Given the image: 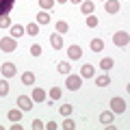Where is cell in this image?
I'll return each instance as SVG.
<instances>
[{"mask_svg": "<svg viewBox=\"0 0 130 130\" xmlns=\"http://www.w3.org/2000/svg\"><path fill=\"white\" fill-rule=\"evenodd\" d=\"M0 50L2 52H15L18 50V39H13L9 35V37H2L0 39Z\"/></svg>", "mask_w": 130, "mask_h": 130, "instance_id": "obj_2", "label": "cell"}, {"mask_svg": "<svg viewBox=\"0 0 130 130\" xmlns=\"http://www.w3.org/2000/svg\"><path fill=\"white\" fill-rule=\"evenodd\" d=\"M113 43H115V46H119V48L128 46V43H130V35H128L126 30H119V32H115V35H113Z\"/></svg>", "mask_w": 130, "mask_h": 130, "instance_id": "obj_3", "label": "cell"}, {"mask_svg": "<svg viewBox=\"0 0 130 130\" xmlns=\"http://www.w3.org/2000/svg\"><path fill=\"white\" fill-rule=\"evenodd\" d=\"M46 128H48V130H56V124H54V121H48Z\"/></svg>", "mask_w": 130, "mask_h": 130, "instance_id": "obj_34", "label": "cell"}, {"mask_svg": "<svg viewBox=\"0 0 130 130\" xmlns=\"http://www.w3.org/2000/svg\"><path fill=\"white\" fill-rule=\"evenodd\" d=\"M41 128H46V124L41 119H32V130H41Z\"/></svg>", "mask_w": 130, "mask_h": 130, "instance_id": "obj_33", "label": "cell"}, {"mask_svg": "<svg viewBox=\"0 0 130 130\" xmlns=\"http://www.w3.org/2000/svg\"><path fill=\"white\" fill-rule=\"evenodd\" d=\"M89 46H91V50H93V52H102V50H104V41H102L100 37L91 39V43H89Z\"/></svg>", "mask_w": 130, "mask_h": 130, "instance_id": "obj_16", "label": "cell"}, {"mask_svg": "<svg viewBox=\"0 0 130 130\" xmlns=\"http://www.w3.org/2000/svg\"><path fill=\"white\" fill-rule=\"evenodd\" d=\"M48 98H50V100H59V98H61V89L59 87H52L50 91H48Z\"/></svg>", "mask_w": 130, "mask_h": 130, "instance_id": "obj_27", "label": "cell"}, {"mask_svg": "<svg viewBox=\"0 0 130 130\" xmlns=\"http://www.w3.org/2000/svg\"><path fill=\"white\" fill-rule=\"evenodd\" d=\"M67 54H70V59H72V61H78L80 56H83V50H80V46H70Z\"/></svg>", "mask_w": 130, "mask_h": 130, "instance_id": "obj_15", "label": "cell"}, {"mask_svg": "<svg viewBox=\"0 0 130 130\" xmlns=\"http://www.w3.org/2000/svg\"><path fill=\"white\" fill-rule=\"evenodd\" d=\"M65 87L70 89V91H78L80 87H83V78L76 74H67V78H65Z\"/></svg>", "mask_w": 130, "mask_h": 130, "instance_id": "obj_1", "label": "cell"}, {"mask_svg": "<svg viewBox=\"0 0 130 130\" xmlns=\"http://www.w3.org/2000/svg\"><path fill=\"white\" fill-rule=\"evenodd\" d=\"M113 117H115V113L113 111H102V115H100V124L102 126H108L113 121Z\"/></svg>", "mask_w": 130, "mask_h": 130, "instance_id": "obj_14", "label": "cell"}, {"mask_svg": "<svg viewBox=\"0 0 130 130\" xmlns=\"http://www.w3.org/2000/svg\"><path fill=\"white\" fill-rule=\"evenodd\" d=\"M63 128H65V130H74V128H76V121H72L70 117H67V119L63 121Z\"/></svg>", "mask_w": 130, "mask_h": 130, "instance_id": "obj_32", "label": "cell"}, {"mask_svg": "<svg viewBox=\"0 0 130 130\" xmlns=\"http://www.w3.org/2000/svg\"><path fill=\"white\" fill-rule=\"evenodd\" d=\"M67 30H70L67 22H65V20H59V22H56V32H59V35H65Z\"/></svg>", "mask_w": 130, "mask_h": 130, "instance_id": "obj_24", "label": "cell"}, {"mask_svg": "<svg viewBox=\"0 0 130 130\" xmlns=\"http://www.w3.org/2000/svg\"><path fill=\"white\" fill-rule=\"evenodd\" d=\"M35 18H37V24H50V13L48 11H39Z\"/></svg>", "mask_w": 130, "mask_h": 130, "instance_id": "obj_18", "label": "cell"}, {"mask_svg": "<svg viewBox=\"0 0 130 130\" xmlns=\"http://www.w3.org/2000/svg\"><path fill=\"white\" fill-rule=\"evenodd\" d=\"M0 74L5 76V78H13V76L18 74V67H15L13 63H2L0 65Z\"/></svg>", "mask_w": 130, "mask_h": 130, "instance_id": "obj_5", "label": "cell"}, {"mask_svg": "<svg viewBox=\"0 0 130 130\" xmlns=\"http://www.w3.org/2000/svg\"><path fill=\"white\" fill-rule=\"evenodd\" d=\"M32 102H37V104H41V102H46V98H48V93L43 91L41 87H32Z\"/></svg>", "mask_w": 130, "mask_h": 130, "instance_id": "obj_6", "label": "cell"}, {"mask_svg": "<svg viewBox=\"0 0 130 130\" xmlns=\"http://www.w3.org/2000/svg\"><path fill=\"white\" fill-rule=\"evenodd\" d=\"M30 54L32 56H39V54H41V46H39V43H32V46H30Z\"/></svg>", "mask_w": 130, "mask_h": 130, "instance_id": "obj_31", "label": "cell"}, {"mask_svg": "<svg viewBox=\"0 0 130 130\" xmlns=\"http://www.w3.org/2000/svg\"><path fill=\"white\" fill-rule=\"evenodd\" d=\"M95 85H98V87H108V85H111V78H108V74L98 76V78H95Z\"/></svg>", "mask_w": 130, "mask_h": 130, "instance_id": "obj_21", "label": "cell"}, {"mask_svg": "<svg viewBox=\"0 0 130 130\" xmlns=\"http://www.w3.org/2000/svg\"><path fill=\"white\" fill-rule=\"evenodd\" d=\"M56 70H59L61 74H65V76H67V74H72V65L67 63V61H61V63L56 65Z\"/></svg>", "mask_w": 130, "mask_h": 130, "instance_id": "obj_19", "label": "cell"}, {"mask_svg": "<svg viewBox=\"0 0 130 130\" xmlns=\"http://www.w3.org/2000/svg\"><path fill=\"white\" fill-rule=\"evenodd\" d=\"M102 2H104V0H102Z\"/></svg>", "mask_w": 130, "mask_h": 130, "instance_id": "obj_37", "label": "cell"}, {"mask_svg": "<svg viewBox=\"0 0 130 130\" xmlns=\"http://www.w3.org/2000/svg\"><path fill=\"white\" fill-rule=\"evenodd\" d=\"M113 65H115V61H113V59H108V56H102V61H100V67H102L104 72H106V70H111Z\"/></svg>", "mask_w": 130, "mask_h": 130, "instance_id": "obj_23", "label": "cell"}, {"mask_svg": "<svg viewBox=\"0 0 130 130\" xmlns=\"http://www.w3.org/2000/svg\"><path fill=\"white\" fill-rule=\"evenodd\" d=\"M24 28H26V32H28V35H32V37H35V35H39V24H37V22H30V24H26Z\"/></svg>", "mask_w": 130, "mask_h": 130, "instance_id": "obj_20", "label": "cell"}, {"mask_svg": "<svg viewBox=\"0 0 130 130\" xmlns=\"http://www.w3.org/2000/svg\"><path fill=\"white\" fill-rule=\"evenodd\" d=\"M93 74H95V70H93V65L85 63L83 67H80V78H93Z\"/></svg>", "mask_w": 130, "mask_h": 130, "instance_id": "obj_11", "label": "cell"}, {"mask_svg": "<svg viewBox=\"0 0 130 130\" xmlns=\"http://www.w3.org/2000/svg\"><path fill=\"white\" fill-rule=\"evenodd\" d=\"M9 30H11V37H13V39H18V37H22L24 32H26V28H24V26H20V24H11V28H9Z\"/></svg>", "mask_w": 130, "mask_h": 130, "instance_id": "obj_12", "label": "cell"}, {"mask_svg": "<svg viewBox=\"0 0 130 130\" xmlns=\"http://www.w3.org/2000/svg\"><path fill=\"white\" fill-rule=\"evenodd\" d=\"M70 2H74V5H80V2H83V0H70Z\"/></svg>", "mask_w": 130, "mask_h": 130, "instance_id": "obj_36", "label": "cell"}, {"mask_svg": "<svg viewBox=\"0 0 130 130\" xmlns=\"http://www.w3.org/2000/svg\"><path fill=\"white\" fill-rule=\"evenodd\" d=\"M22 83L28 85V87L35 85V74H32V72H24V74H22Z\"/></svg>", "mask_w": 130, "mask_h": 130, "instance_id": "obj_22", "label": "cell"}, {"mask_svg": "<svg viewBox=\"0 0 130 130\" xmlns=\"http://www.w3.org/2000/svg\"><path fill=\"white\" fill-rule=\"evenodd\" d=\"M39 7H41V11H50L54 7V0H39Z\"/></svg>", "mask_w": 130, "mask_h": 130, "instance_id": "obj_26", "label": "cell"}, {"mask_svg": "<svg viewBox=\"0 0 130 130\" xmlns=\"http://www.w3.org/2000/svg\"><path fill=\"white\" fill-rule=\"evenodd\" d=\"M98 24H100V20H98L93 13H91V15H87V26H89V28H95Z\"/></svg>", "mask_w": 130, "mask_h": 130, "instance_id": "obj_28", "label": "cell"}, {"mask_svg": "<svg viewBox=\"0 0 130 130\" xmlns=\"http://www.w3.org/2000/svg\"><path fill=\"white\" fill-rule=\"evenodd\" d=\"M15 7V0H0V18L2 15H9Z\"/></svg>", "mask_w": 130, "mask_h": 130, "instance_id": "obj_7", "label": "cell"}, {"mask_svg": "<svg viewBox=\"0 0 130 130\" xmlns=\"http://www.w3.org/2000/svg\"><path fill=\"white\" fill-rule=\"evenodd\" d=\"M50 46L54 48V50H61V48L65 46L63 43V35H59V32H56V35H50Z\"/></svg>", "mask_w": 130, "mask_h": 130, "instance_id": "obj_10", "label": "cell"}, {"mask_svg": "<svg viewBox=\"0 0 130 130\" xmlns=\"http://www.w3.org/2000/svg\"><path fill=\"white\" fill-rule=\"evenodd\" d=\"M72 111H74V106H72V104H63V106L59 108V113H61L63 117H70V115H72Z\"/></svg>", "mask_w": 130, "mask_h": 130, "instance_id": "obj_25", "label": "cell"}, {"mask_svg": "<svg viewBox=\"0 0 130 130\" xmlns=\"http://www.w3.org/2000/svg\"><path fill=\"white\" fill-rule=\"evenodd\" d=\"M93 9H95V5H93L91 0H83V2H80V11H83L85 15H91Z\"/></svg>", "mask_w": 130, "mask_h": 130, "instance_id": "obj_13", "label": "cell"}, {"mask_svg": "<svg viewBox=\"0 0 130 130\" xmlns=\"http://www.w3.org/2000/svg\"><path fill=\"white\" fill-rule=\"evenodd\" d=\"M15 104H18V108H22V111H30V108H32V98H28V95H20Z\"/></svg>", "mask_w": 130, "mask_h": 130, "instance_id": "obj_8", "label": "cell"}, {"mask_svg": "<svg viewBox=\"0 0 130 130\" xmlns=\"http://www.w3.org/2000/svg\"><path fill=\"white\" fill-rule=\"evenodd\" d=\"M0 28H11V18L9 15H2L0 18Z\"/></svg>", "mask_w": 130, "mask_h": 130, "instance_id": "obj_30", "label": "cell"}, {"mask_svg": "<svg viewBox=\"0 0 130 130\" xmlns=\"http://www.w3.org/2000/svg\"><path fill=\"white\" fill-rule=\"evenodd\" d=\"M7 117H9L11 121H22V108H11V111L7 113Z\"/></svg>", "mask_w": 130, "mask_h": 130, "instance_id": "obj_17", "label": "cell"}, {"mask_svg": "<svg viewBox=\"0 0 130 130\" xmlns=\"http://www.w3.org/2000/svg\"><path fill=\"white\" fill-rule=\"evenodd\" d=\"M9 93V83L7 80H0V98H5Z\"/></svg>", "mask_w": 130, "mask_h": 130, "instance_id": "obj_29", "label": "cell"}, {"mask_svg": "<svg viewBox=\"0 0 130 130\" xmlns=\"http://www.w3.org/2000/svg\"><path fill=\"white\" fill-rule=\"evenodd\" d=\"M119 7H121V2L119 0H104V9H106V13H117L119 11Z\"/></svg>", "mask_w": 130, "mask_h": 130, "instance_id": "obj_9", "label": "cell"}, {"mask_svg": "<svg viewBox=\"0 0 130 130\" xmlns=\"http://www.w3.org/2000/svg\"><path fill=\"white\" fill-rule=\"evenodd\" d=\"M54 2H61V5H65V2H70V0H54Z\"/></svg>", "mask_w": 130, "mask_h": 130, "instance_id": "obj_35", "label": "cell"}, {"mask_svg": "<svg viewBox=\"0 0 130 130\" xmlns=\"http://www.w3.org/2000/svg\"><path fill=\"white\" fill-rule=\"evenodd\" d=\"M126 108H128V104H126L124 98H113L111 100V111L113 113H126Z\"/></svg>", "mask_w": 130, "mask_h": 130, "instance_id": "obj_4", "label": "cell"}]
</instances>
